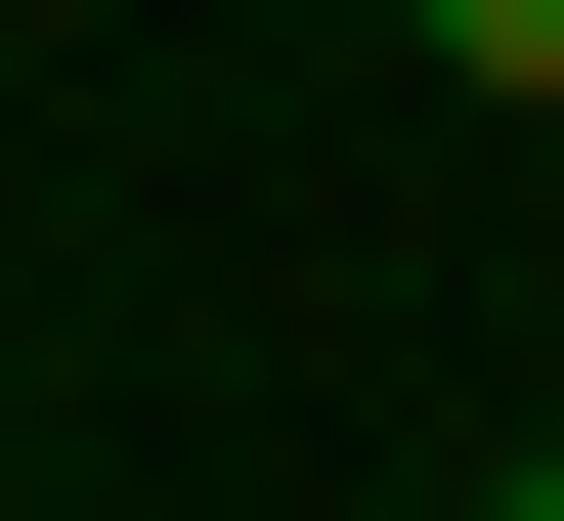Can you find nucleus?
Returning a JSON list of instances; mask_svg holds the SVG:
<instances>
[{"instance_id": "nucleus-2", "label": "nucleus", "mask_w": 564, "mask_h": 521, "mask_svg": "<svg viewBox=\"0 0 564 521\" xmlns=\"http://www.w3.org/2000/svg\"><path fill=\"white\" fill-rule=\"evenodd\" d=\"M478 521H564V478H478Z\"/></svg>"}, {"instance_id": "nucleus-1", "label": "nucleus", "mask_w": 564, "mask_h": 521, "mask_svg": "<svg viewBox=\"0 0 564 521\" xmlns=\"http://www.w3.org/2000/svg\"><path fill=\"white\" fill-rule=\"evenodd\" d=\"M391 44H434V87H478V131H521V87H564V0H391Z\"/></svg>"}]
</instances>
